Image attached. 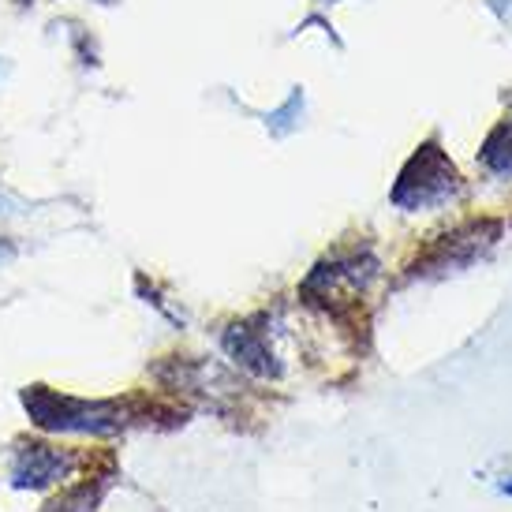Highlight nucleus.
<instances>
[{
	"label": "nucleus",
	"mask_w": 512,
	"mask_h": 512,
	"mask_svg": "<svg viewBox=\"0 0 512 512\" xmlns=\"http://www.w3.org/2000/svg\"><path fill=\"white\" fill-rule=\"evenodd\" d=\"M408 169L423 176V180H415V176H400V184H397V191L415 187V195L404 199V206H412V210L415 206H430V202L449 199V191L456 187V169L438 154V146H423V150L412 157V165H408ZM397 191H393V195H397Z\"/></svg>",
	"instance_id": "f257e3e1"
},
{
	"label": "nucleus",
	"mask_w": 512,
	"mask_h": 512,
	"mask_svg": "<svg viewBox=\"0 0 512 512\" xmlns=\"http://www.w3.org/2000/svg\"><path fill=\"white\" fill-rule=\"evenodd\" d=\"M483 161L486 169L501 172V176H512V120H505L483 146Z\"/></svg>",
	"instance_id": "f03ea898"
},
{
	"label": "nucleus",
	"mask_w": 512,
	"mask_h": 512,
	"mask_svg": "<svg viewBox=\"0 0 512 512\" xmlns=\"http://www.w3.org/2000/svg\"><path fill=\"white\" fill-rule=\"evenodd\" d=\"M501 490H505V494H512V483H505V486H501Z\"/></svg>",
	"instance_id": "7ed1b4c3"
}]
</instances>
